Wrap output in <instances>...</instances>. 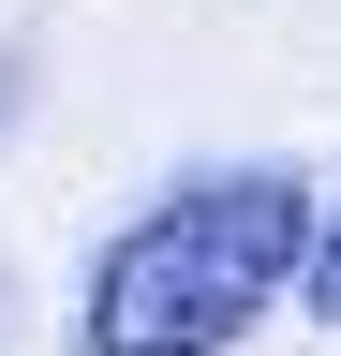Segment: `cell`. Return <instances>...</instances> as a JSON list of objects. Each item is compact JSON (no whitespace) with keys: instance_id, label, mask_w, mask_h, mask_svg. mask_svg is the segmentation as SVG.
<instances>
[{"instance_id":"cell-1","label":"cell","mask_w":341,"mask_h":356,"mask_svg":"<svg viewBox=\"0 0 341 356\" xmlns=\"http://www.w3.org/2000/svg\"><path fill=\"white\" fill-rule=\"evenodd\" d=\"M312 178L238 163V178H178L163 208H134L90 252V297H74V356H223L267 312L312 282Z\"/></svg>"},{"instance_id":"cell-2","label":"cell","mask_w":341,"mask_h":356,"mask_svg":"<svg viewBox=\"0 0 341 356\" xmlns=\"http://www.w3.org/2000/svg\"><path fill=\"white\" fill-rule=\"evenodd\" d=\"M297 297H312L326 327H341V208H326V238H312V282H297Z\"/></svg>"},{"instance_id":"cell-3","label":"cell","mask_w":341,"mask_h":356,"mask_svg":"<svg viewBox=\"0 0 341 356\" xmlns=\"http://www.w3.org/2000/svg\"><path fill=\"white\" fill-rule=\"evenodd\" d=\"M0 356H15V282H0Z\"/></svg>"}]
</instances>
